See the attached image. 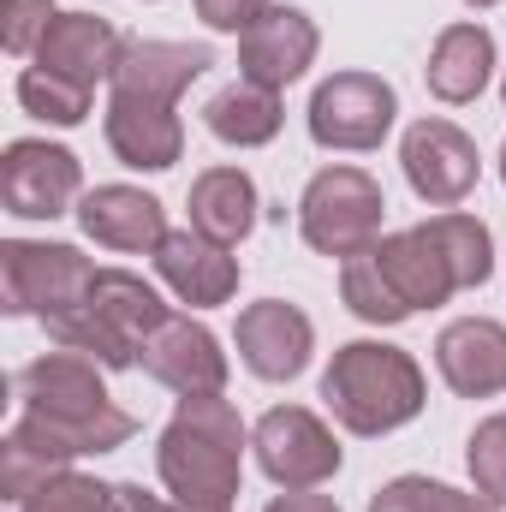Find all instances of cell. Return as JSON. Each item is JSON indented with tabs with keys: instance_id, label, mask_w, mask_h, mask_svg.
<instances>
[{
	"instance_id": "f35d334b",
	"label": "cell",
	"mask_w": 506,
	"mask_h": 512,
	"mask_svg": "<svg viewBox=\"0 0 506 512\" xmlns=\"http://www.w3.org/2000/svg\"><path fill=\"white\" fill-rule=\"evenodd\" d=\"M501 185H506V143H501Z\"/></svg>"
},
{
	"instance_id": "603a6c76",
	"label": "cell",
	"mask_w": 506,
	"mask_h": 512,
	"mask_svg": "<svg viewBox=\"0 0 506 512\" xmlns=\"http://www.w3.org/2000/svg\"><path fill=\"white\" fill-rule=\"evenodd\" d=\"M90 310L126 340L131 352H143V340L173 316L167 310V298L143 280V274H131V268H96V286H90Z\"/></svg>"
},
{
	"instance_id": "52a82bcc",
	"label": "cell",
	"mask_w": 506,
	"mask_h": 512,
	"mask_svg": "<svg viewBox=\"0 0 506 512\" xmlns=\"http://www.w3.org/2000/svg\"><path fill=\"white\" fill-rule=\"evenodd\" d=\"M251 447H256V465L274 489H322L334 471H340V441L334 429L304 411V405H274L262 411L251 429Z\"/></svg>"
},
{
	"instance_id": "30bf717a",
	"label": "cell",
	"mask_w": 506,
	"mask_h": 512,
	"mask_svg": "<svg viewBox=\"0 0 506 512\" xmlns=\"http://www.w3.org/2000/svg\"><path fill=\"white\" fill-rule=\"evenodd\" d=\"M233 346L256 382H298L310 370V352H316V322L286 298H256L239 310Z\"/></svg>"
},
{
	"instance_id": "4316f807",
	"label": "cell",
	"mask_w": 506,
	"mask_h": 512,
	"mask_svg": "<svg viewBox=\"0 0 506 512\" xmlns=\"http://www.w3.org/2000/svg\"><path fill=\"white\" fill-rule=\"evenodd\" d=\"M90 96L96 90H84L72 78H54L42 66H24L18 72V108L30 120H42V126H84L90 120Z\"/></svg>"
},
{
	"instance_id": "ac0fdd59",
	"label": "cell",
	"mask_w": 506,
	"mask_h": 512,
	"mask_svg": "<svg viewBox=\"0 0 506 512\" xmlns=\"http://www.w3.org/2000/svg\"><path fill=\"white\" fill-rule=\"evenodd\" d=\"M215 66V54L203 42H155V36H137L126 42L120 66H114V90L126 96H149V102H179L203 72Z\"/></svg>"
},
{
	"instance_id": "7c38bea8",
	"label": "cell",
	"mask_w": 506,
	"mask_h": 512,
	"mask_svg": "<svg viewBox=\"0 0 506 512\" xmlns=\"http://www.w3.org/2000/svg\"><path fill=\"white\" fill-rule=\"evenodd\" d=\"M137 364H143L161 387H173L179 399L227 393V352H221V340H215L203 322H191V316H167V322L143 340Z\"/></svg>"
},
{
	"instance_id": "836d02e7",
	"label": "cell",
	"mask_w": 506,
	"mask_h": 512,
	"mask_svg": "<svg viewBox=\"0 0 506 512\" xmlns=\"http://www.w3.org/2000/svg\"><path fill=\"white\" fill-rule=\"evenodd\" d=\"M262 512H340L334 495H316V489H286V495H274Z\"/></svg>"
},
{
	"instance_id": "ba28073f",
	"label": "cell",
	"mask_w": 506,
	"mask_h": 512,
	"mask_svg": "<svg viewBox=\"0 0 506 512\" xmlns=\"http://www.w3.org/2000/svg\"><path fill=\"white\" fill-rule=\"evenodd\" d=\"M0 197H6V215H18V221L72 215V203H84V167L66 143L12 137L0 155Z\"/></svg>"
},
{
	"instance_id": "9c48e42d",
	"label": "cell",
	"mask_w": 506,
	"mask_h": 512,
	"mask_svg": "<svg viewBox=\"0 0 506 512\" xmlns=\"http://www.w3.org/2000/svg\"><path fill=\"white\" fill-rule=\"evenodd\" d=\"M399 167H405V185L435 203V209H459L477 179H483V155H477V137L453 120H417V126L399 137Z\"/></svg>"
},
{
	"instance_id": "4dcf8cb0",
	"label": "cell",
	"mask_w": 506,
	"mask_h": 512,
	"mask_svg": "<svg viewBox=\"0 0 506 512\" xmlns=\"http://www.w3.org/2000/svg\"><path fill=\"white\" fill-rule=\"evenodd\" d=\"M54 18H60L54 0H0V42H6V54H18V60L30 54L36 60V48H42Z\"/></svg>"
},
{
	"instance_id": "ffe728a7",
	"label": "cell",
	"mask_w": 506,
	"mask_h": 512,
	"mask_svg": "<svg viewBox=\"0 0 506 512\" xmlns=\"http://www.w3.org/2000/svg\"><path fill=\"white\" fill-rule=\"evenodd\" d=\"M370 251H376V262L387 268V280L399 286V298H405L411 310H435V304H447V298L459 292V280H453V268H447L441 245H435L423 227L381 233Z\"/></svg>"
},
{
	"instance_id": "8d00e7d4",
	"label": "cell",
	"mask_w": 506,
	"mask_h": 512,
	"mask_svg": "<svg viewBox=\"0 0 506 512\" xmlns=\"http://www.w3.org/2000/svg\"><path fill=\"white\" fill-rule=\"evenodd\" d=\"M179 512H233V507H179Z\"/></svg>"
},
{
	"instance_id": "f546056e",
	"label": "cell",
	"mask_w": 506,
	"mask_h": 512,
	"mask_svg": "<svg viewBox=\"0 0 506 512\" xmlns=\"http://www.w3.org/2000/svg\"><path fill=\"white\" fill-rule=\"evenodd\" d=\"M465 465H471V483L477 495H489L495 507H506V411L483 417L465 441Z\"/></svg>"
},
{
	"instance_id": "e0dca14e",
	"label": "cell",
	"mask_w": 506,
	"mask_h": 512,
	"mask_svg": "<svg viewBox=\"0 0 506 512\" xmlns=\"http://www.w3.org/2000/svg\"><path fill=\"white\" fill-rule=\"evenodd\" d=\"M435 370L459 399H489L506 387V328L489 316H459L435 340Z\"/></svg>"
},
{
	"instance_id": "83f0119b",
	"label": "cell",
	"mask_w": 506,
	"mask_h": 512,
	"mask_svg": "<svg viewBox=\"0 0 506 512\" xmlns=\"http://www.w3.org/2000/svg\"><path fill=\"white\" fill-rule=\"evenodd\" d=\"M48 340H54V346H66V352H84V358H96L102 370H131V364H137V352H131L126 340H120V334H114V328H108V322L90 310V298H84L78 310L54 316V322H48Z\"/></svg>"
},
{
	"instance_id": "e575fe53",
	"label": "cell",
	"mask_w": 506,
	"mask_h": 512,
	"mask_svg": "<svg viewBox=\"0 0 506 512\" xmlns=\"http://www.w3.org/2000/svg\"><path fill=\"white\" fill-rule=\"evenodd\" d=\"M114 512H179L173 501L149 495L143 483H114Z\"/></svg>"
},
{
	"instance_id": "3957f363",
	"label": "cell",
	"mask_w": 506,
	"mask_h": 512,
	"mask_svg": "<svg viewBox=\"0 0 506 512\" xmlns=\"http://www.w3.org/2000/svg\"><path fill=\"white\" fill-rule=\"evenodd\" d=\"M423 399L429 387L417 358L387 340H352L322 370V405L346 435H393L423 411Z\"/></svg>"
},
{
	"instance_id": "1f68e13d",
	"label": "cell",
	"mask_w": 506,
	"mask_h": 512,
	"mask_svg": "<svg viewBox=\"0 0 506 512\" xmlns=\"http://www.w3.org/2000/svg\"><path fill=\"white\" fill-rule=\"evenodd\" d=\"M453 507V489L435 483V477H393L370 495V512H447Z\"/></svg>"
},
{
	"instance_id": "5bb4252c",
	"label": "cell",
	"mask_w": 506,
	"mask_h": 512,
	"mask_svg": "<svg viewBox=\"0 0 506 512\" xmlns=\"http://www.w3.org/2000/svg\"><path fill=\"white\" fill-rule=\"evenodd\" d=\"M155 274L191 310H215V304H227L239 292V256L227 251V245H215V239H203L197 227H179V233L161 239Z\"/></svg>"
},
{
	"instance_id": "d6a6232c",
	"label": "cell",
	"mask_w": 506,
	"mask_h": 512,
	"mask_svg": "<svg viewBox=\"0 0 506 512\" xmlns=\"http://www.w3.org/2000/svg\"><path fill=\"white\" fill-rule=\"evenodd\" d=\"M268 6H274V0H197V18H203L209 30H221V36H245Z\"/></svg>"
},
{
	"instance_id": "d590c367",
	"label": "cell",
	"mask_w": 506,
	"mask_h": 512,
	"mask_svg": "<svg viewBox=\"0 0 506 512\" xmlns=\"http://www.w3.org/2000/svg\"><path fill=\"white\" fill-rule=\"evenodd\" d=\"M447 512H506V507H495L489 495H465V489H453V507Z\"/></svg>"
},
{
	"instance_id": "74e56055",
	"label": "cell",
	"mask_w": 506,
	"mask_h": 512,
	"mask_svg": "<svg viewBox=\"0 0 506 512\" xmlns=\"http://www.w3.org/2000/svg\"><path fill=\"white\" fill-rule=\"evenodd\" d=\"M465 6H477V12H483V6H501V0H465Z\"/></svg>"
},
{
	"instance_id": "277c9868",
	"label": "cell",
	"mask_w": 506,
	"mask_h": 512,
	"mask_svg": "<svg viewBox=\"0 0 506 512\" xmlns=\"http://www.w3.org/2000/svg\"><path fill=\"white\" fill-rule=\"evenodd\" d=\"M381 215H387V197H381L376 173H364V167H322L298 197L304 245L334 262H352L358 251H370L381 239Z\"/></svg>"
},
{
	"instance_id": "8fae6325",
	"label": "cell",
	"mask_w": 506,
	"mask_h": 512,
	"mask_svg": "<svg viewBox=\"0 0 506 512\" xmlns=\"http://www.w3.org/2000/svg\"><path fill=\"white\" fill-rule=\"evenodd\" d=\"M316 48H322V30H316L310 12L268 6L239 36V78H251L262 90H286V84H298L316 66Z\"/></svg>"
},
{
	"instance_id": "484cf974",
	"label": "cell",
	"mask_w": 506,
	"mask_h": 512,
	"mask_svg": "<svg viewBox=\"0 0 506 512\" xmlns=\"http://www.w3.org/2000/svg\"><path fill=\"white\" fill-rule=\"evenodd\" d=\"M340 298H346V310H352L358 322H370V328H399L405 316H417V310L399 298V286L387 280V268L376 262V251H358L352 262H340Z\"/></svg>"
},
{
	"instance_id": "6da1fadb",
	"label": "cell",
	"mask_w": 506,
	"mask_h": 512,
	"mask_svg": "<svg viewBox=\"0 0 506 512\" xmlns=\"http://www.w3.org/2000/svg\"><path fill=\"white\" fill-rule=\"evenodd\" d=\"M245 447H251V429L227 393L179 399V411L155 441V471L173 507H233L245 483Z\"/></svg>"
},
{
	"instance_id": "2e32d148",
	"label": "cell",
	"mask_w": 506,
	"mask_h": 512,
	"mask_svg": "<svg viewBox=\"0 0 506 512\" xmlns=\"http://www.w3.org/2000/svg\"><path fill=\"white\" fill-rule=\"evenodd\" d=\"M120 54H126V36L108 18H96V12H60L48 24L42 48H36V66L54 72V78H72L84 90H96L102 78H114Z\"/></svg>"
},
{
	"instance_id": "d6986e66",
	"label": "cell",
	"mask_w": 506,
	"mask_h": 512,
	"mask_svg": "<svg viewBox=\"0 0 506 512\" xmlns=\"http://www.w3.org/2000/svg\"><path fill=\"white\" fill-rule=\"evenodd\" d=\"M489 78H495V36L483 24H471V18L447 24L435 36V48H429V66H423L429 96L447 102V108H465V102H477L489 90Z\"/></svg>"
},
{
	"instance_id": "ab89813d",
	"label": "cell",
	"mask_w": 506,
	"mask_h": 512,
	"mask_svg": "<svg viewBox=\"0 0 506 512\" xmlns=\"http://www.w3.org/2000/svg\"><path fill=\"white\" fill-rule=\"evenodd\" d=\"M501 102H506V84H501Z\"/></svg>"
},
{
	"instance_id": "44dd1931",
	"label": "cell",
	"mask_w": 506,
	"mask_h": 512,
	"mask_svg": "<svg viewBox=\"0 0 506 512\" xmlns=\"http://www.w3.org/2000/svg\"><path fill=\"white\" fill-rule=\"evenodd\" d=\"M256 209H262V197H256V179L245 167H209L191 179V227L227 251L251 239Z\"/></svg>"
},
{
	"instance_id": "4fadbf2b",
	"label": "cell",
	"mask_w": 506,
	"mask_h": 512,
	"mask_svg": "<svg viewBox=\"0 0 506 512\" xmlns=\"http://www.w3.org/2000/svg\"><path fill=\"white\" fill-rule=\"evenodd\" d=\"M179 102H149V96H126L114 90L108 96V114H102V137L108 149L137 167V173H167L179 155H185V126L173 114Z\"/></svg>"
},
{
	"instance_id": "5b68a950",
	"label": "cell",
	"mask_w": 506,
	"mask_h": 512,
	"mask_svg": "<svg viewBox=\"0 0 506 512\" xmlns=\"http://www.w3.org/2000/svg\"><path fill=\"white\" fill-rule=\"evenodd\" d=\"M96 286V268L78 245H48V239H6L0 245V292L6 316H36L42 328L66 310H78Z\"/></svg>"
},
{
	"instance_id": "cb8c5ba5",
	"label": "cell",
	"mask_w": 506,
	"mask_h": 512,
	"mask_svg": "<svg viewBox=\"0 0 506 512\" xmlns=\"http://www.w3.org/2000/svg\"><path fill=\"white\" fill-rule=\"evenodd\" d=\"M203 126L215 131L227 149H262V143H274L280 126H286L280 90H262V84H251V78H239V84H227V90L209 96Z\"/></svg>"
},
{
	"instance_id": "9a60e30c",
	"label": "cell",
	"mask_w": 506,
	"mask_h": 512,
	"mask_svg": "<svg viewBox=\"0 0 506 512\" xmlns=\"http://www.w3.org/2000/svg\"><path fill=\"white\" fill-rule=\"evenodd\" d=\"M78 227H84L96 245L126 251V256H155L161 239L173 233L161 197H149V191H137V185H96V191H84Z\"/></svg>"
},
{
	"instance_id": "f1b7e54d",
	"label": "cell",
	"mask_w": 506,
	"mask_h": 512,
	"mask_svg": "<svg viewBox=\"0 0 506 512\" xmlns=\"http://www.w3.org/2000/svg\"><path fill=\"white\" fill-rule=\"evenodd\" d=\"M18 512H114V483H96L84 471H60L42 489H30Z\"/></svg>"
},
{
	"instance_id": "7a4b0ae2",
	"label": "cell",
	"mask_w": 506,
	"mask_h": 512,
	"mask_svg": "<svg viewBox=\"0 0 506 512\" xmlns=\"http://www.w3.org/2000/svg\"><path fill=\"white\" fill-rule=\"evenodd\" d=\"M18 399L30 417H42L78 459L90 453H114L131 441V411H120L102 387V364L84 352H42L36 364L18 370Z\"/></svg>"
},
{
	"instance_id": "d4e9b609",
	"label": "cell",
	"mask_w": 506,
	"mask_h": 512,
	"mask_svg": "<svg viewBox=\"0 0 506 512\" xmlns=\"http://www.w3.org/2000/svg\"><path fill=\"white\" fill-rule=\"evenodd\" d=\"M441 256H447V268H453V280H459V292H477V286H489V274H495V233L477 221V215H465V209H441V215H429V221H417Z\"/></svg>"
},
{
	"instance_id": "7402d4cb",
	"label": "cell",
	"mask_w": 506,
	"mask_h": 512,
	"mask_svg": "<svg viewBox=\"0 0 506 512\" xmlns=\"http://www.w3.org/2000/svg\"><path fill=\"white\" fill-rule=\"evenodd\" d=\"M78 465V453L42 423V417H30V411H18V423L6 429V447H0V489H6V501L18 507L30 489H42L48 477H60V471H72Z\"/></svg>"
},
{
	"instance_id": "8992f818",
	"label": "cell",
	"mask_w": 506,
	"mask_h": 512,
	"mask_svg": "<svg viewBox=\"0 0 506 512\" xmlns=\"http://www.w3.org/2000/svg\"><path fill=\"white\" fill-rule=\"evenodd\" d=\"M304 120H310V137H316L322 149H334V155H364V149H381V137L393 131L399 96H393V84L376 78V72H334V78L316 84Z\"/></svg>"
}]
</instances>
